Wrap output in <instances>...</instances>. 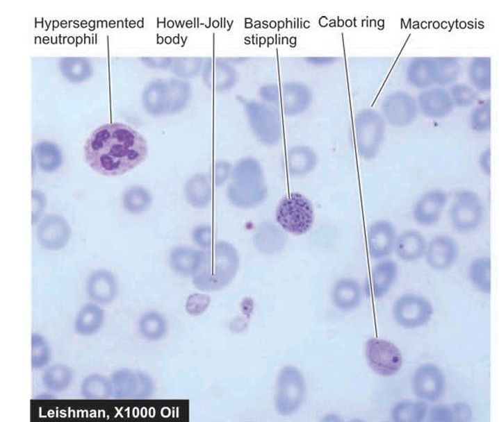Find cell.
<instances>
[{
  "mask_svg": "<svg viewBox=\"0 0 499 422\" xmlns=\"http://www.w3.org/2000/svg\"><path fill=\"white\" fill-rule=\"evenodd\" d=\"M81 396L86 400H107L113 398V388L110 377L91 373L83 378L79 385Z\"/></svg>",
  "mask_w": 499,
  "mask_h": 422,
  "instance_id": "obj_22",
  "label": "cell"
},
{
  "mask_svg": "<svg viewBox=\"0 0 499 422\" xmlns=\"http://www.w3.org/2000/svg\"><path fill=\"white\" fill-rule=\"evenodd\" d=\"M427 416L430 421H455L451 405L434 406L429 409Z\"/></svg>",
  "mask_w": 499,
  "mask_h": 422,
  "instance_id": "obj_33",
  "label": "cell"
},
{
  "mask_svg": "<svg viewBox=\"0 0 499 422\" xmlns=\"http://www.w3.org/2000/svg\"><path fill=\"white\" fill-rule=\"evenodd\" d=\"M239 256L234 246L224 241L203 251L200 263L191 276L194 285L202 291L215 292L225 288L239 269Z\"/></svg>",
  "mask_w": 499,
  "mask_h": 422,
  "instance_id": "obj_2",
  "label": "cell"
},
{
  "mask_svg": "<svg viewBox=\"0 0 499 422\" xmlns=\"http://www.w3.org/2000/svg\"><path fill=\"white\" fill-rule=\"evenodd\" d=\"M86 163L104 176L122 175L142 162L148 154L145 138L131 126L120 122L96 128L84 144Z\"/></svg>",
  "mask_w": 499,
  "mask_h": 422,
  "instance_id": "obj_1",
  "label": "cell"
},
{
  "mask_svg": "<svg viewBox=\"0 0 499 422\" xmlns=\"http://www.w3.org/2000/svg\"><path fill=\"white\" fill-rule=\"evenodd\" d=\"M193 240L199 246L207 248L211 244V228L209 226L202 225L196 227L193 233Z\"/></svg>",
  "mask_w": 499,
  "mask_h": 422,
  "instance_id": "obj_34",
  "label": "cell"
},
{
  "mask_svg": "<svg viewBox=\"0 0 499 422\" xmlns=\"http://www.w3.org/2000/svg\"><path fill=\"white\" fill-rule=\"evenodd\" d=\"M484 217V204L476 192L464 189L455 194L450 205L449 219L456 231L465 234L473 232L480 227Z\"/></svg>",
  "mask_w": 499,
  "mask_h": 422,
  "instance_id": "obj_6",
  "label": "cell"
},
{
  "mask_svg": "<svg viewBox=\"0 0 499 422\" xmlns=\"http://www.w3.org/2000/svg\"><path fill=\"white\" fill-rule=\"evenodd\" d=\"M222 167L219 168L218 170L215 172V179L218 184L222 183L230 175L231 173V167L228 164H226L225 165H222Z\"/></svg>",
  "mask_w": 499,
  "mask_h": 422,
  "instance_id": "obj_37",
  "label": "cell"
},
{
  "mask_svg": "<svg viewBox=\"0 0 499 422\" xmlns=\"http://www.w3.org/2000/svg\"><path fill=\"white\" fill-rule=\"evenodd\" d=\"M85 292L90 301L101 305L110 304L118 294L116 277L106 269L95 270L86 279Z\"/></svg>",
  "mask_w": 499,
  "mask_h": 422,
  "instance_id": "obj_14",
  "label": "cell"
},
{
  "mask_svg": "<svg viewBox=\"0 0 499 422\" xmlns=\"http://www.w3.org/2000/svg\"><path fill=\"white\" fill-rule=\"evenodd\" d=\"M74 374L67 364L57 362L49 364L42 369L41 383L45 390L54 394L67 390L72 385Z\"/></svg>",
  "mask_w": 499,
  "mask_h": 422,
  "instance_id": "obj_21",
  "label": "cell"
},
{
  "mask_svg": "<svg viewBox=\"0 0 499 422\" xmlns=\"http://www.w3.org/2000/svg\"><path fill=\"white\" fill-rule=\"evenodd\" d=\"M448 201V194L441 189H432L421 195L412 209V216L418 224L430 226L440 219Z\"/></svg>",
  "mask_w": 499,
  "mask_h": 422,
  "instance_id": "obj_12",
  "label": "cell"
},
{
  "mask_svg": "<svg viewBox=\"0 0 499 422\" xmlns=\"http://www.w3.org/2000/svg\"><path fill=\"white\" fill-rule=\"evenodd\" d=\"M36 233L38 239L44 248L58 250L67 242L70 229L67 222L62 217L50 214L40 222Z\"/></svg>",
  "mask_w": 499,
  "mask_h": 422,
  "instance_id": "obj_15",
  "label": "cell"
},
{
  "mask_svg": "<svg viewBox=\"0 0 499 422\" xmlns=\"http://www.w3.org/2000/svg\"><path fill=\"white\" fill-rule=\"evenodd\" d=\"M203 255V251L190 247L178 246L170 253L171 268L177 273L192 276L197 270Z\"/></svg>",
  "mask_w": 499,
  "mask_h": 422,
  "instance_id": "obj_23",
  "label": "cell"
},
{
  "mask_svg": "<svg viewBox=\"0 0 499 422\" xmlns=\"http://www.w3.org/2000/svg\"><path fill=\"white\" fill-rule=\"evenodd\" d=\"M152 202L148 191L142 187L135 186L128 189L123 196V205L125 210L132 214H139L145 211Z\"/></svg>",
  "mask_w": 499,
  "mask_h": 422,
  "instance_id": "obj_30",
  "label": "cell"
},
{
  "mask_svg": "<svg viewBox=\"0 0 499 422\" xmlns=\"http://www.w3.org/2000/svg\"><path fill=\"white\" fill-rule=\"evenodd\" d=\"M316 164V155L306 146L292 149L287 156V169L289 174L293 177L300 178L308 175L314 169Z\"/></svg>",
  "mask_w": 499,
  "mask_h": 422,
  "instance_id": "obj_24",
  "label": "cell"
},
{
  "mask_svg": "<svg viewBox=\"0 0 499 422\" xmlns=\"http://www.w3.org/2000/svg\"><path fill=\"white\" fill-rule=\"evenodd\" d=\"M254 245L261 253L275 254L285 247L287 236L284 230L272 222L262 223L254 235Z\"/></svg>",
  "mask_w": 499,
  "mask_h": 422,
  "instance_id": "obj_20",
  "label": "cell"
},
{
  "mask_svg": "<svg viewBox=\"0 0 499 422\" xmlns=\"http://www.w3.org/2000/svg\"><path fill=\"white\" fill-rule=\"evenodd\" d=\"M31 366L38 371L42 370L51 363L52 351L47 337L39 332L31 335Z\"/></svg>",
  "mask_w": 499,
  "mask_h": 422,
  "instance_id": "obj_29",
  "label": "cell"
},
{
  "mask_svg": "<svg viewBox=\"0 0 499 422\" xmlns=\"http://www.w3.org/2000/svg\"><path fill=\"white\" fill-rule=\"evenodd\" d=\"M427 242L419 231L406 230L397 235L394 252L404 262H415L424 256Z\"/></svg>",
  "mask_w": 499,
  "mask_h": 422,
  "instance_id": "obj_19",
  "label": "cell"
},
{
  "mask_svg": "<svg viewBox=\"0 0 499 422\" xmlns=\"http://www.w3.org/2000/svg\"><path fill=\"white\" fill-rule=\"evenodd\" d=\"M455 421H468L472 412L470 407L464 403H456L451 405Z\"/></svg>",
  "mask_w": 499,
  "mask_h": 422,
  "instance_id": "obj_35",
  "label": "cell"
},
{
  "mask_svg": "<svg viewBox=\"0 0 499 422\" xmlns=\"http://www.w3.org/2000/svg\"><path fill=\"white\" fill-rule=\"evenodd\" d=\"M479 167L484 175L488 177L491 176V153L489 149L484 151L480 155Z\"/></svg>",
  "mask_w": 499,
  "mask_h": 422,
  "instance_id": "obj_36",
  "label": "cell"
},
{
  "mask_svg": "<svg viewBox=\"0 0 499 422\" xmlns=\"http://www.w3.org/2000/svg\"><path fill=\"white\" fill-rule=\"evenodd\" d=\"M306 395V385L301 371L293 365H285L279 371L275 392L277 413L287 416L296 413Z\"/></svg>",
  "mask_w": 499,
  "mask_h": 422,
  "instance_id": "obj_4",
  "label": "cell"
},
{
  "mask_svg": "<svg viewBox=\"0 0 499 422\" xmlns=\"http://www.w3.org/2000/svg\"><path fill=\"white\" fill-rule=\"evenodd\" d=\"M275 219L284 230L295 235H304L314 222L312 203L299 192L291 193L279 201Z\"/></svg>",
  "mask_w": 499,
  "mask_h": 422,
  "instance_id": "obj_5",
  "label": "cell"
},
{
  "mask_svg": "<svg viewBox=\"0 0 499 422\" xmlns=\"http://www.w3.org/2000/svg\"><path fill=\"white\" fill-rule=\"evenodd\" d=\"M110 379L115 399H147L154 395L156 389L154 381L147 373L135 369H117Z\"/></svg>",
  "mask_w": 499,
  "mask_h": 422,
  "instance_id": "obj_7",
  "label": "cell"
},
{
  "mask_svg": "<svg viewBox=\"0 0 499 422\" xmlns=\"http://www.w3.org/2000/svg\"><path fill=\"white\" fill-rule=\"evenodd\" d=\"M428 410L425 401L404 400L393 407L391 417L395 422H420L427 416Z\"/></svg>",
  "mask_w": 499,
  "mask_h": 422,
  "instance_id": "obj_26",
  "label": "cell"
},
{
  "mask_svg": "<svg viewBox=\"0 0 499 422\" xmlns=\"http://www.w3.org/2000/svg\"><path fill=\"white\" fill-rule=\"evenodd\" d=\"M106 321V312L102 305L92 301L83 304L73 320L75 333L81 337H91L97 334Z\"/></svg>",
  "mask_w": 499,
  "mask_h": 422,
  "instance_id": "obj_16",
  "label": "cell"
},
{
  "mask_svg": "<svg viewBox=\"0 0 499 422\" xmlns=\"http://www.w3.org/2000/svg\"><path fill=\"white\" fill-rule=\"evenodd\" d=\"M211 303V298L203 294L195 293L190 295L186 302V312L197 316L206 311Z\"/></svg>",
  "mask_w": 499,
  "mask_h": 422,
  "instance_id": "obj_32",
  "label": "cell"
},
{
  "mask_svg": "<svg viewBox=\"0 0 499 422\" xmlns=\"http://www.w3.org/2000/svg\"><path fill=\"white\" fill-rule=\"evenodd\" d=\"M398 275V266L391 259L380 260L371 271L367 290L375 299L384 297L393 285Z\"/></svg>",
  "mask_w": 499,
  "mask_h": 422,
  "instance_id": "obj_17",
  "label": "cell"
},
{
  "mask_svg": "<svg viewBox=\"0 0 499 422\" xmlns=\"http://www.w3.org/2000/svg\"><path fill=\"white\" fill-rule=\"evenodd\" d=\"M491 260L489 256H480L473 260L468 267L471 283L481 292L490 294Z\"/></svg>",
  "mask_w": 499,
  "mask_h": 422,
  "instance_id": "obj_28",
  "label": "cell"
},
{
  "mask_svg": "<svg viewBox=\"0 0 499 422\" xmlns=\"http://www.w3.org/2000/svg\"><path fill=\"white\" fill-rule=\"evenodd\" d=\"M268 189L260 164L254 159L239 161L231 174L227 196L234 205L251 208L263 202Z\"/></svg>",
  "mask_w": 499,
  "mask_h": 422,
  "instance_id": "obj_3",
  "label": "cell"
},
{
  "mask_svg": "<svg viewBox=\"0 0 499 422\" xmlns=\"http://www.w3.org/2000/svg\"><path fill=\"white\" fill-rule=\"evenodd\" d=\"M334 305L343 311H350L359 307L363 298L359 282L352 278H342L334 285L331 292Z\"/></svg>",
  "mask_w": 499,
  "mask_h": 422,
  "instance_id": "obj_18",
  "label": "cell"
},
{
  "mask_svg": "<svg viewBox=\"0 0 499 422\" xmlns=\"http://www.w3.org/2000/svg\"><path fill=\"white\" fill-rule=\"evenodd\" d=\"M37 162L40 169L44 171H53L61 164V154L59 149L49 142H42L36 149Z\"/></svg>",
  "mask_w": 499,
  "mask_h": 422,
  "instance_id": "obj_31",
  "label": "cell"
},
{
  "mask_svg": "<svg viewBox=\"0 0 499 422\" xmlns=\"http://www.w3.org/2000/svg\"><path fill=\"white\" fill-rule=\"evenodd\" d=\"M137 328L140 335L150 341L162 339L167 332L165 318L154 310L144 312L138 319Z\"/></svg>",
  "mask_w": 499,
  "mask_h": 422,
  "instance_id": "obj_25",
  "label": "cell"
},
{
  "mask_svg": "<svg viewBox=\"0 0 499 422\" xmlns=\"http://www.w3.org/2000/svg\"><path fill=\"white\" fill-rule=\"evenodd\" d=\"M459 248L455 239L448 235H439L427 242L424 254L427 265L436 271H444L456 262Z\"/></svg>",
  "mask_w": 499,
  "mask_h": 422,
  "instance_id": "obj_13",
  "label": "cell"
},
{
  "mask_svg": "<svg viewBox=\"0 0 499 422\" xmlns=\"http://www.w3.org/2000/svg\"><path fill=\"white\" fill-rule=\"evenodd\" d=\"M365 356L370 368L383 377L395 375L403 363L402 355L398 346L390 341L370 338L365 344Z\"/></svg>",
  "mask_w": 499,
  "mask_h": 422,
  "instance_id": "obj_8",
  "label": "cell"
},
{
  "mask_svg": "<svg viewBox=\"0 0 499 422\" xmlns=\"http://www.w3.org/2000/svg\"><path fill=\"white\" fill-rule=\"evenodd\" d=\"M445 378L443 371L436 364L425 363L414 371L411 386L414 394L420 400L435 402L443 395Z\"/></svg>",
  "mask_w": 499,
  "mask_h": 422,
  "instance_id": "obj_10",
  "label": "cell"
},
{
  "mask_svg": "<svg viewBox=\"0 0 499 422\" xmlns=\"http://www.w3.org/2000/svg\"><path fill=\"white\" fill-rule=\"evenodd\" d=\"M392 313L399 326L406 329H415L430 321L434 309L426 298L418 294H406L395 301Z\"/></svg>",
  "mask_w": 499,
  "mask_h": 422,
  "instance_id": "obj_9",
  "label": "cell"
},
{
  "mask_svg": "<svg viewBox=\"0 0 499 422\" xmlns=\"http://www.w3.org/2000/svg\"><path fill=\"white\" fill-rule=\"evenodd\" d=\"M394 225L389 221L379 219L373 222L367 230V246L370 256L383 260L394 252L397 237Z\"/></svg>",
  "mask_w": 499,
  "mask_h": 422,
  "instance_id": "obj_11",
  "label": "cell"
},
{
  "mask_svg": "<svg viewBox=\"0 0 499 422\" xmlns=\"http://www.w3.org/2000/svg\"><path fill=\"white\" fill-rule=\"evenodd\" d=\"M186 199L193 206L202 208L211 199V185L208 178L204 174L191 177L185 187Z\"/></svg>",
  "mask_w": 499,
  "mask_h": 422,
  "instance_id": "obj_27",
  "label": "cell"
}]
</instances>
